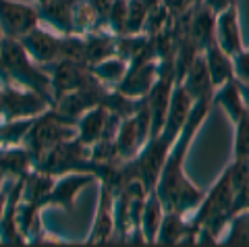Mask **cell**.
Returning a JSON list of instances; mask_svg holds the SVG:
<instances>
[{
  "label": "cell",
  "instance_id": "obj_9",
  "mask_svg": "<svg viewBox=\"0 0 249 247\" xmlns=\"http://www.w3.org/2000/svg\"><path fill=\"white\" fill-rule=\"evenodd\" d=\"M96 179L93 173H75V175H69V176H62V179L52 185L48 197H46V204H56V206H62V208H71L75 195L85 187L88 183H91Z\"/></svg>",
  "mask_w": 249,
  "mask_h": 247
},
{
  "label": "cell",
  "instance_id": "obj_17",
  "mask_svg": "<svg viewBox=\"0 0 249 247\" xmlns=\"http://www.w3.org/2000/svg\"><path fill=\"white\" fill-rule=\"evenodd\" d=\"M124 19H127V0H114L106 19V32L112 35H123Z\"/></svg>",
  "mask_w": 249,
  "mask_h": 247
},
{
  "label": "cell",
  "instance_id": "obj_14",
  "mask_svg": "<svg viewBox=\"0 0 249 247\" xmlns=\"http://www.w3.org/2000/svg\"><path fill=\"white\" fill-rule=\"evenodd\" d=\"M232 160L247 162L249 160V110L235 121V141H232Z\"/></svg>",
  "mask_w": 249,
  "mask_h": 247
},
{
  "label": "cell",
  "instance_id": "obj_13",
  "mask_svg": "<svg viewBox=\"0 0 249 247\" xmlns=\"http://www.w3.org/2000/svg\"><path fill=\"white\" fill-rule=\"evenodd\" d=\"M127 60L121 58V56H108L106 60H102V63H98V65H93L89 67L91 69V73L98 77L100 81H104V83H119L124 73H127Z\"/></svg>",
  "mask_w": 249,
  "mask_h": 247
},
{
  "label": "cell",
  "instance_id": "obj_15",
  "mask_svg": "<svg viewBox=\"0 0 249 247\" xmlns=\"http://www.w3.org/2000/svg\"><path fill=\"white\" fill-rule=\"evenodd\" d=\"M147 11H150V6H147L143 0H127V19H124V32H123V35L143 34Z\"/></svg>",
  "mask_w": 249,
  "mask_h": 247
},
{
  "label": "cell",
  "instance_id": "obj_18",
  "mask_svg": "<svg viewBox=\"0 0 249 247\" xmlns=\"http://www.w3.org/2000/svg\"><path fill=\"white\" fill-rule=\"evenodd\" d=\"M232 71H235L237 81L249 86V48H241L232 56Z\"/></svg>",
  "mask_w": 249,
  "mask_h": 247
},
{
  "label": "cell",
  "instance_id": "obj_11",
  "mask_svg": "<svg viewBox=\"0 0 249 247\" xmlns=\"http://www.w3.org/2000/svg\"><path fill=\"white\" fill-rule=\"evenodd\" d=\"M212 104H218L224 112L229 114V119L235 123L241 114L245 110V104H243V96L239 91V83L237 79H231L227 83H222L220 88L214 89V96H212Z\"/></svg>",
  "mask_w": 249,
  "mask_h": 247
},
{
  "label": "cell",
  "instance_id": "obj_12",
  "mask_svg": "<svg viewBox=\"0 0 249 247\" xmlns=\"http://www.w3.org/2000/svg\"><path fill=\"white\" fill-rule=\"evenodd\" d=\"M162 216H164V208H162L156 191L154 189L147 191L145 202H143V210H142V222H139L142 233L145 237V243H156V235H158Z\"/></svg>",
  "mask_w": 249,
  "mask_h": 247
},
{
  "label": "cell",
  "instance_id": "obj_4",
  "mask_svg": "<svg viewBox=\"0 0 249 247\" xmlns=\"http://www.w3.org/2000/svg\"><path fill=\"white\" fill-rule=\"evenodd\" d=\"M214 42L220 48L235 56V54L243 48L241 42V29H239V13H237V4L224 9L222 13H216V21H214Z\"/></svg>",
  "mask_w": 249,
  "mask_h": 247
},
{
  "label": "cell",
  "instance_id": "obj_8",
  "mask_svg": "<svg viewBox=\"0 0 249 247\" xmlns=\"http://www.w3.org/2000/svg\"><path fill=\"white\" fill-rule=\"evenodd\" d=\"M156 243L175 245V243H196V230L191 229L189 216L166 212L162 216L158 235H156Z\"/></svg>",
  "mask_w": 249,
  "mask_h": 247
},
{
  "label": "cell",
  "instance_id": "obj_22",
  "mask_svg": "<svg viewBox=\"0 0 249 247\" xmlns=\"http://www.w3.org/2000/svg\"><path fill=\"white\" fill-rule=\"evenodd\" d=\"M0 34H2V29H0Z\"/></svg>",
  "mask_w": 249,
  "mask_h": 247
},
{
  "label": "cell",
  "instance_id": "obj_7",
  "mask_svg": "<svg viewBox=\"0 0 249 247\" xmlns=\"http://www.w3.org/2000/svg\"><path fill=\"white\" fill-rule=\"evenodd\" d=\"M114 233V191L102 183L100 189V202H98V214L93 220V229L88 237V243H104L110 241Z\"/></svg>",
  "mask_w": 249,
  "mask_h": 247
},
{
  "label": "cell",
  "instance_id": "obj_5",
  "mask_svg": "<svg viewBox=\"0 0 249 247\" xmlns=\"http://www.w3.org/2000/svg\"><path fill=\"white\" fill-rule=\"evenodd\" d=\"M178 83L185 88V91L191 96L193 102H197V100H212L214 86H212V79H210V73L206 67L204 52H199L197 56L191 60V65L185 69V73Z\"/></svg>",
  "mask_w": 249,
  "mask_h": 247
},
{
  "label": "cell",
  "instance_id": "obj_19",
  "mask_svg": "<svg viewBox=\"0 0 249 247\" xmlns=\"http://www.w3.org/2000/svg\"><path fill=\"white\" fill-rule=\"evenodd\" d=\"M201 4L208 6L212 13H222L224 9H229V6L237 4V0H201Z\"/></svg>",
  "mask_w": 249,
  "mask_h": 247
},
{
  "label": "cell",
  "instance_id": "obj_1",
  "mask_svg": "<svg viewBox=\"0 0 249 247\" xmlns=\"http://www.w3.org/2000/svg\"><path fill=\"white\" fill-rule=\"evenodd\" d=\"M210 108H212V100H197V102H193L189 119L183 125L181 133L177 135L173 148H170L166 156L164 166H162V171L158 175L154 191L166 212L189 216L204 199V191L197 189L185 175V156L191 148L193 137L197 135L199 127L204 125Z\"/></svg>",
  "mask_w": 249,
  "mask_h": 247
},
{
  "label": "cell",
  "instance_id": "obj_20",
  "mask_svg": "<svg viewBox=\"0 0 249 247\" xmlns=\"http://www.w3.org/2000/svg\"><path fill=\"white\" fill-rule=\"evenodd\" d=\"M237 83H239L241 96H243V104H245V108L249 110V86H247V83H241V81H237Z\"/></svg>",
  "mask_w": 249,
  "mask_h": 247
},
{
  "label": "cell",
  "instance_id": "obj_10",
  "mask_svg": "<svg viewBox=\"0 0 249 247\" xmlns=\"http://www.w3.org/2000/svg\"><path fill=\"white\" fill-rule=\"evenodd\" d=\"M204 58H206V67L212 79L214 89L220 88L222 83H227L231 79H235V71H232V56L224 52L216 42H212L204 50Z\"/></svg>",
  "mask_w": 249,
  "mask_h": 247
},
{
  "label": "cell",
  "instance_id": "obj_2",
  "mask_svg": "<svg viewBox=\"0 0 249 247\" xmlns=\"http://www.w3.org/2000/svg\"><path fill=\"white\" fill-rule=\"evenodd\" d=\"M2 65L9 69V71L21 79L23 83H27L31 91H36L37 96H42L46 102H52L50 98V77H46L40 69H36L29 63L27 52L21 46V42H17L15 37H9L2 46Z\"/></svg>",
  "mask_w": 249,
  "mask_h": 247
},
{
  "label": "cell",
  "instance_id": "obj_6",
  "mask_svg": "<svg viewBox=\"0 0 249 247\" xmlns=\"http://www.w3.org/2000/svg\"><path fill=\"white\" fill-rule=\"evenodd\" d=\"M21 46L27 54H31L37 63H56L60 60V37L50 32L36 27L29 34L19 37Z\"/></svg>",
  "mask_w": 249,
  "mask_h": 247
},
{
  "label": "cell",
  "instance_id": "obj_16",
  "mask_svg": "<svg viewBox=\"0 0 249 247\" xmlns=\"http://www.w3.org/2000/svg\"><path fill=\"white\" fill-rule=\"evenodd\" d=\"M170 21H173V15H170V11L164 6V2H160V4H156V6H150V11H147V19H145V25H143V34L156 35L158 32H162L164 27H168Z\"/></svg>",
  "mask_w": 249,
  "mask_h": 247
},
{
  "label": "cell",
  "instance_id": "obj_3",
  "mask_svg": "<svg viewBox=\"0 0 249 247\" xmlns=\"http://www.w3.org/2000/svg\"><path fill=\"white\" fill-rule=\"evenodd\" d=\"M37 23H40V15L34 6L15 0H0V29L9 37L19 40L31 29H36Z\"/></svg>",
  "mask_w": 249,
  "mask_h": 247
},
{
  "label": "cell",
  "instance_id": "obj_21",
  "mask_svg": "<svg viewBox=\"0 0 249 247\" xmlns=\"http://www.w3.org/2000/svg\"><path fill=\"white\" fill-rule=\"evenodd\" d=\"M143 2H145L147 6H156V4H160L162 0H143Z\"/></svg>",
  "mask_w": 249,
  "mask_h": 247
}]
</instances>
